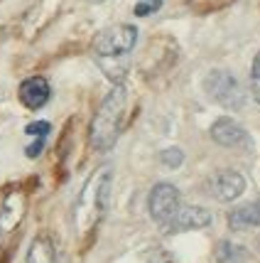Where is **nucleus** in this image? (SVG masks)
<instances>
[{"label":"nucleus","instance_id":"nucleus-1","mask_svg":"<svg viewBox=\"0 0 260 263\" xmlns=\"http://www.w3.org/2000/svg\"><path fill=\"white\" fill-rule=\"evenodd\" d=\"M111 182H113V167L103 165L81 187L79 199L74 204V227L81 236L91 234L106 214L111 199Z\"/></svg>","mask_w":260,"mask_h":263},{"label":"nucleus","instance_id":"nucleus-2","mask_svg":"<svg viewBox=\"0 0 260 263\" xmlns=\"http://www.w3.org/2000/svg\"><path fill=\"white\" fill-rule=\"evenodd\" d=\"M125 106H128V91L123 84H113V89L106 93L98 111L91 121L89 143L96 153H108L118 143L121 130H123Z\"/></svg>","mask_w":260,"mask_h":263},{"label":"nucleus","instance_id":"nucleus-3","mask_svg":"<svg viewBox=\"0 0 260 263\" xmlns=\"http://www.w3.org/2000/svg\"><path fill=\"white\" fill-rule=\"evenodd\" d=\"M137 45L135 25H111L96 34L93 40V54L96 59H115L128 57Z\"/></svg>","mask_w":260,"mask_h":263},{"label":"nucleus","instance_id":"nucleus-4","mask_svg":"<svg viewBox=\"0 0 260 263\" xmlns=\"http://www.w3.org/2000/svg\"><path fill=\"white\" fill-rule=\"evenodd\" d=\"M204 91H206V96L211 101L221 103L224 108H231V111H236V108H241L246 103V93H243L241 81L226 69L209 71L206 79H204Z\"/></svg>","mask_w":260,"mask_h":263},{"label":"nucleus","instance_id":"nucleus-5","mask_svg":"<svg viewBox=\"0 0 260 263\" xmlns=\"http://www.w3.org/2000/svg\"><path fill=\"white\" fill-rule=\"evenodd\" d=\"M179 206H182L179 190L172 182H157L150 190V195H147V212H150L152 221L159 224V227L167 224L177 214Z\"/></svg>","mask_w":260,"mask_h":263},{"label":"nucleus","instance_id":"nucleus-6","mask_svg":"<svg viewBox=\"0 0 260 263\" xmlns=\"http://www.w3.org/2000/svg\"><path fill=\"white\" fill-rule=\"evenodd\" d=\"M246 192V177L236 170H218L209 177V195L216 202H233Z\"/></svg>","mask_w":260,"mask_h":263},{"label":"nucleus","instance_id":"nucleus-7","mask_svg":"<svg viewBox=\"0 0 260 263\" xmlns=\"http://www.w3.org/2000/svg\"><path fill=\"white\" fill-rule=\"evenodd\" d=\"M211 224V212L196 204H182L177 209V214L162 224L165 234H179V231H194V229H204Z\"/></svg>","mask_w":260,"mask_h":263},{"label":"nucleus","instance_id":"nucleus-8","mask_svg":"<svg viewBox=\"0 0 260 263\" xmlns=\"http://www.w3.org/2000/svg\"><path fill=\"white\" fill-rule=\"evenodd\" d=\"M209 136H211V140H214L216 145H221V148H241V145L248 143L246 128L241 126L236 118H231V116H221L218 121H214Z\"/></svg>","mask_w":260,"mask_h":263},{"label":"nucleus","instance_id":"nucleus-9","mask_svg":"<svg viewBox=\"0 0 260 263\" xmlns=\"http://www.w3.org/2000/svg\"><path fill=\"white\" fill-rule=\"evenodd\" d=\"M25 212H27L25 192H20V190L8 192V197L3 199V206H0V234H12L23 224Z\"/></svg>","mask_w":260,"mask_h":263},{"label":"nucleus","instance_id":"nucleus-10","mask_svg":"<svg viewBox=\"0 0 260 263\" xmlns=\"http://www.w3.org/2000/svg\"><path fill=\"white\" fill-rule=\"evenodd\" d=\"M17 96H20V103H23L25 108L39 111L52 99V86H49V81L45 77H30V79H25L20 84Z\"/></svg>","mask_w":260,"mask_h":263},{"label":"nucleus","instance_id":"nucleus-11","mask_svg":"<svg viewBox=\"0 0 260 263\" xmlns=\"http://www.w3.org/2000/svg\"><path fill=\"white\" fill-rule=\"evenodd\" d=\"M228 227L233 231H246L260 227V202H248L228 212Z\"/></svg>","mask_w":260,"mask_h":263},{"label":"nucleus","instance_id":"nucleus-12","mask_svg":"<svg viewBox=\"0 0 260 263\" xmlns=\"http://www.w3.org/2000/svg\"><path fill=\"white\" fill-rule=\"evenodd\" d=\"M57 261V249L49 234H37L27 249L25 263H54Z\"/></svg>","mask_w":260,"mask_h":263},{"label":"nucleus","instance_id":"nucleus-13","mask_svg":"<svg viewBox=\"0 0 260 263\" xmlns=\"http://www.w3.org/2000/svg\"><path fill=\"white\" fill-rule=\"evenodd\" d=\"M248 251L243 246H238L233 241H221L216 246V263H246Z\"/></svg>","mask_w":260,"mask_h":263},{"label":"nucleus","instance_id":"nucleus-14","mask_svg":"<svg viewBox=\"0 0 260 263\" xmlns=\"http://www.w3.org/2000/svg\"><path fill=\"white\" fill-rule=\"evenodd\" d=\"M250 91L255 103H260V52L253 59V69H250Z\"/></svg>","mask_w":260,"mask_h":263},{"label":"nucleus","instance_id":"nucleus-15","mask_svg":"<svg viewBox=\"0 0 260 263\" xmlns=\"http://www.w3.org/2000/svg\"><path fill=\"white\" fill-rule=\"evenodd\" d=\"M25 133L32 138H47L52 133V123L49 121H34V123H27L25 126Z\"/></svg>","mask_w":260,"mask_h":263},{"label":"nucleus","instance_id":"nucleus-16","mask_svg":"<svg viewBox=\"0 0 260 263\" xmlns=\"http://www.w3.org/2000/svg\"><path fill=\"white\" fill-rule=\"evenodd\" d=\"M162 8V0H137L135 5V15L137 17H147V15H152V12H157Z\"/></svg>","mask_w":260,"mask_h":263},{"label":"nucleus","instance_id":"nucleus-17","mask_svg":"<svg viewBox=\"0 0 260 263\" xmlns=\"http://www.w3.org/2000/svg\"><path fill=\"white\" fill-rule=\"evenodd\" d=\"M162 162L167 165V167H179L182 162H184V153L179 148H167L162 150Z\"/></svg>","mask_w":260,"mask_h":263},{"label":"nucleus","instance_id":"nucleus-18","mask_svg":"<svg viewBox=\"0 0 260 263\" xmlns=\"http://www.w3.org/2000/svg\"><path fill=\"white\" fill-rule=\"evenodd\" d=\"M231 0H192V8L199 12H211V10H218V8H224L228 5Z\"/></svg>","mask_w":260,"mask_h":263},{"label":"nucleus","instance_id":"nucleus-19","mask_svg":"<svg viewBox=\"0 0 260 263\" xmlns=\"http://www.w3.org/2000/svg\"><path fill=\"white\" fill-rule=\"evenodd\" d=\"M45 140L47 138H37L32 145H27V148H25V155H27V158H37V155L45 150Z\"/></svg>","mask_w":260,"mask_h":263},{"label":"nucleus","instance_id":"nucleus-20","mask_svg":"<svg viewBox=\"0 0 260 263\" xmlns=\"http://www.w3.org/2000/svg\"><path fill=\"white\" fill-rule=\"evenodd\" d=\"M89 3H103V0H89Z\"/></svg>","mask_w":260,"mask_h":263},{"label":"nucleus","instance_id":"nucleus-21","mask_svg":"<svg viewBox=\"0 0 260 263\" xmlns=\"http://www.w3.org/2000/svg\"><path fill=\"white\" fill-rule=\"evenodd\" d=\"M258 251H260V239H258Z\"/></svg>","mask_w":260,"mask_h":263},{"label":"nucleus","instance_id":"nucleus-22","mask_svg":"<svg viewBox=\"0 0 260 263\" xmlns=\"http://www.w3.org/2000/svg\"><path fill=\"white\" fill-rule=\"evenodd\" d=\"M258 202H260V199H258Z\"/></svg>","mask_w":260,"mask_h":263}]
</instances>
